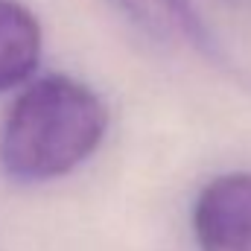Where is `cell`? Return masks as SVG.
Listing matches in <instances>:
<instances>
[{
  "instance_id": "cell-1",
  "label": "cell",
  "mask_w": 251,
  "mask_h": 251,
  "mask_svg": "<svg viewBox=\"0 0 251 251\" xmlns=\"http://www.w3.org/2000/svg\"><path fill=\"white\" fill-rule=\"evenodd\" d=\"M105 126V102L85 82L64 73L35 79L3 120L0 167L15 181L62 178L97 152Z\"/></svg>"
},
{
  "instance_id": "cell-2",
  "label": "cell",
  "mask_w": 251,
  "mask_h": 251,
  "mask_svg": "<svg viewBox=\"0 0 251 251\" xmlns=\"http://www.w3.org/2000/svg\"><path fill=\"white\" fill-rule=\"evenodd\" d=\"M199 251H251V173L207 181L193 204Z\"/></svg>"
},
{
  "instance_id": "cell-3",
  "label": "cell",
  "mask_w": 251,
  "mask_h": 251,
  "mask_svg": "<svg viewBox=\"0 0 251 251\" xmlns=\"http://www.w3.org/2000/svg\"><path fill=\"white\" fill-rule=\"evenodd\" d=\"M111 3L149 35L216 56L213 32L196 12L193 0H111Z\"/></svg>"
},
{
  "instance_id": "cell-4",
  "label": "cell",
  "mask_w": 251,
  "mask_h": 251,
  "mask_svg": "<svg viewBox=\"0 0 251 251\" xmlns=\"http://www.w3.org/2000/svg\"><path fill=\"white\" fill-rule=\"evenodd\" d=\"M44 32L29 6L0 0V91L26 82L41 59Z\"/></svg>"
}]
</instances>
